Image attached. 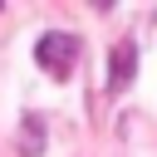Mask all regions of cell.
Masks as SVG:
<instances>
[{
  "instance_id": "3957f363",
  "label": "cell",
  "mask_w": 157,
  "mask_h": 157,
  "mask_svg": "<svg viewBox=\"0 0 157 157\" xmlns=\"http://www.w3.org/2000/svg\"><path fill=\"white\" fill-rule=\"evenodd\" d=\"M39 147H44V128L39 118H25V157H39Z\"/></svg>"
},
{
  "instance_id": "7a4b0ae2",
  "label": "cell",
  "mask_w": 157,
  "mask_h": 157,
  "mask_svg": "<svg viewBox=\"0 0 157 157\" xmlns=\"http://www.w3.org/2000/svg\"><path fill=\"white\" fill-rule=\"evenodd\" d=\"M132 69H137V44L123 39V44L113 49V59H108V88H128Z\"/></svg>"
},
{
  "instance_id": "6da1fadb",
  "label": "cell",
  "mask_w": 157,
  "mask_h": 157,
  "mask_svg": "<svg viewBox=\"0 0 157 157\" xmlns=\"http://www.w3.org/2000/svg\"><path fill=\"white\" fill-rule=\"evenodd\" d=\"M34 59H39V69H49L54 78H64V74L74 69V59H78V34H64V29H49V34H39V44H34Z\"/></svg>"
}]
</instances>
